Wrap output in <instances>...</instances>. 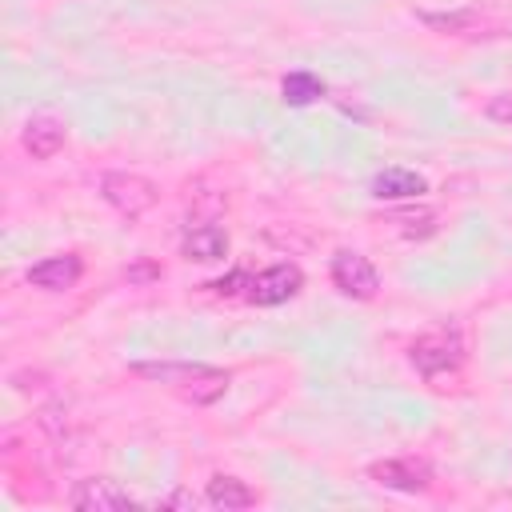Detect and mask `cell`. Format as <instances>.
Returning a JSON list of instances; mask_svg holds the SVG:
<instances>
[{
	"mask_svg": "<svg viewBox=\"0 0 512 512\" xmlns=\"http://www.w3.org/2000/svg\"><path fill=\"white\" fill-rule=\"evenodd\" d=\"M136 376L144 380H156V384H168L176 388L184 400L192 404H212L228 392V372L224 368H212V364H176V360H160V364H132Z\"/></svg>",
	"mask_w": 512,
	"mask_h": 512,
	"instance_id": "obj_1",
	"label": "cell"
},
{
	"mask_svg": "<svg viewBox=\"0 0 512 512\" xmlns=\"http://www.w3.org/2000/svg\"><path fill=\"white\" fill-rule=\"evenodd\" d=\"M408 360H412V368H416L424 380H436V376L460 368V360H464V340H460V332H452V328L424 332L420 340H412Z\"/></svg>",
	"mask_w": 512,
	"mask_h": 512,
	"instance_id": "obj_2",
	"label": "cell"
},
{
	"mask_svg": "<svg viewBox=\"0 0 512 512\" xmlns=\"http://www.w3.org/2000/svg\"><path fill=\"white\" fill-rule=\"evenodd\" d=\"M100 196L124 216V220H140L156 200H160V188L140 176V172H104L100 176Z\"/></svg>",
	"mask_w": 512,
	"mask_h": 512,
	"instance_id": "obj_3",
	"label": "cell"
},
{
	"mask_svg": "<svg viewBox=\"0 0 512 512\" xmlns=\"http://www.w3.org/2000/svg\"><path fill=\"white\" fill-rule=\"evenodd\" d=\"M332 284L352 296V300H372L376 288H380V276L372 268V260L364 252H352V248H340L332 256Z\"/></svg>",
	"mask_w": 512,
	"mask_h": 512,
	"instance_id": "obj_4",
	"label": "cell"
},
{
	"mask_svg": "<svg viewBox=\"0 0 512 512\" xmlns=\"http://www.w3.org/2000/svg\"><path fill=\"white\" fill-rule=\"evenodd\" d=\"M300 284H304V272L284 260V264H272V268H264L260 276L248 280V300L260 304V308H272V304L292 300L300 292Z\"/></svg>",
	"mask_w": 512,
	"mask_h": 512,
	"instance_id": "obj_5",
	"label": "cell"
},
{
	"mask_svg": "<svg viewBox=\"0 0 512 512\" xmlns=\"http://www.w3.org/2000/svg\"><path fill=\"white\" fill-rule=\"evenodd\" d=\"M64 140H68V124H64L60 116H52V112L28 116V124H24V132H20V144H24V152H28L32 160H52V156L64 148Z\"/></svg>",
	"mask_w": 512,
	"mask_h": 512,
	"instance_id": "obj_6",
	"label": "cell"
},
{
	"mask_svg": "<svg viewBox=\"0 0 512 512\" xmlns=\"http://www.w3.org/2000/svg\"><path fill=\"white\" fill-rule=\"evenodd\" d=\"M68 504L80 508V512H108V508H128V504H136V496H132L128 488H120L116 480H108V476H92V480H80V484L72 488Z\"/></svg>",
	"mask_w": 512,
	"mask_h": 512,
	"instance_id": "obj_7",
	"label": "cell"
},
{
	"mask_svg": "<svg viewBox=\"0 0 512 512\" xmlns=\"http://www.w3.org/2000/svg\"><path fill=\"white\" fill-rule=\"evenodd\" d=\"M368 476L376 484H384V488H396V492H424L432 484V468L424 460H412V456H404V460H376L368 468Z\"/></svg>",
	"mask_w": 512,
	"mask_h": 512,
	"instance_id": "obj_8",
	"label": "cell"
},
{
	"mask_svg": "<svg viewBox=\"0 0 512 512\" xmlns=\"http://www.w3.org/2000/svg\"><path fill=\"white\" fill-rule=\"evenodd\" d=\"M80 272H84L80 256L64 252V256H48V260L32 264V268H28V284H36V288H44V292H64V288H72V284L80 280Z\"/></svg>",
	"mask_w": 512,
	"mask_h": 512,
	"instance_id": "obj_9",
	"label": "cell"
},
{
	"mask_svg": "<svg viewBox=\"0 0 512 512\" xmlns=\"http://www.w3.org/2000/svg\"><path fill=\"white\" fill-rule=\"evenodd\" d=\"M424 192H428V180L420 172H412V168H396L392 164V168L372 176V196L376 200H416Z\"/></svg>",
	"mask_w": 512,
	"mask_h": 512,
	"instance_id": "obj_10",
	"label": "cell"
},
{
	"mask_svg": "<svg viewBox=\"0 0 512 512\" xmlns=\"http://www.w3.org/2000/svg\"><path fill=\"white\" fill-rule=\"evenodd\" d=\"M180 248H184L188 260L212 264V260H224V256H228V232H224L220 224H192Z\"/></svg>",
	"mask_w": 512,
	"mask_h": 512,
	"instance_id": "obj_11",
	"label": "cell"
},
{
	"mask_svg": "<svg viewBox=\"0 0 512 512\" xmlns=\"http://www.w3.org/2000/svg\"><path fill=\"white\" fill-rule=\"evenodd\" d=\"M204 500H208L212 508H220V512H232V508H248V504H256V492H252L240 476H224V472H216V476L208 480Z\"/></svg>",
	"mask_w": 512,
	"mask_h": 512,
	"instance_id": "obj_12",
	"label": "cell"
},
{
	"mask_svg": "<svg viewBox=\"0 0 512 512\" xmlns=\"http://www.w3.org/2000/svg\"><path fill=\"white\" fill-rule=\"evenodd\" d=\"M324 96V80L316 76V72H288L284 80H280V100L284 104H292V108H304V104H316Z\"/></svg>",
	"mask_w": 512,
	"mask_h": 512,
	"instance_id": "obj_13",
	"label": "cell"
},
{
	"mask_svg": "<svg viewBox=\"0 0 512 512\" xmlns=\"http://www.w3.org/2000/svg\"><path fill=\"white\" fill-rule=\"evenodd\" d=\"M392 224H400V232H404L408 240H424V236L436 232V216H432L428 208H420V212H400V216H392Z\"/></svg>",
	"mask_w": 512,
	"mask_h": 512,
	"instance_id": "obj_14",
	"label": "cell"
},
{
	"mask_svg": "<svg viewBox=\"0 0 512 512\" xmlns=\"http://www.w3.org/2000/svg\"><path fill=\"white\" fill-rule=\"evenodd\" d=\"M484 112H488V120H496V124H512V92L492 96V100L484 104Z\"/></svg>",
	"mask_w": 512,
	"mask_h": 512,
	"instance_id": "obj_15",
	"label": "cell"
},
{
	"mask_svg": "<svg viewBox=\"0 0 512 512\" xmlns=\"http://www.w3.org/2000/svg\"><path fill=\"white\" fill-rule=\"evenodd\" d=\"M200 500H196V492H184V488H176V492H168V496H160V508H184V512H192Z\"/></svg>",
	"mask_w": 512,
	"mask_h": 512,
	"instance_id": "obj_16",
	"label": "cell"
},
{
	"mask_svg": "<svg viewBox=\"0 0 512 512\" xmlns=\"http://www.w3.org/2000/svg\"><path fill=\"white\" fill-rule=\"evenodd\" d=\"M140 276H156V268H132L128 280H140Z\"/></svg>",
	"mask_w": 512,
	"mask_h": 512,
	"instance_id": "obj_17",
	"label": "cell"
}]
</instances>
